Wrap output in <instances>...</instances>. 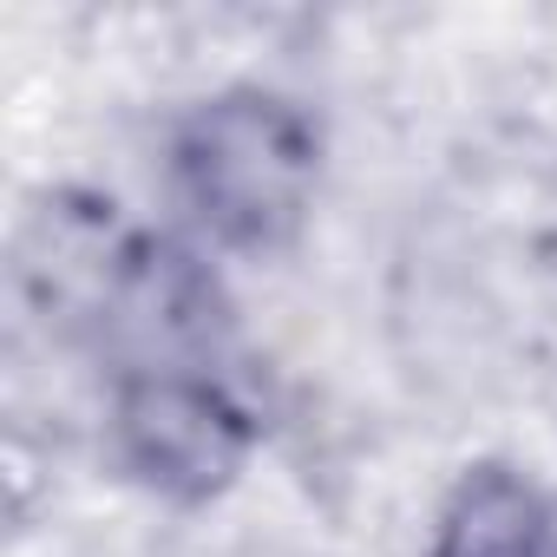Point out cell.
<instances>
[{
	"mask_svg": "<svg viewBox=\"0 0 557 557\" xmlns=\"http://www.w3.org/2000/svg\"><path fill=\"white\" fill-rule=\"evenodd\" d=\"M177 236L216 262L289 256L329 190V125L302 92L230 79L171 112L158 145Z\"/></svg>",
	"mask_w": 557,
	"mask_h": 557,
	"instance_id": "obj_1",
	"label": "cell"
},
{
	"mask_svg": "<svg viewBox=\"0 0 557 557\" xmlns=\"http://www.w3.org/2000/svg\"><path fill=\"white\" fill-rule=\"evenodd\" d=\"M99 446L138 498L164 511H210L249 479L262 453V407L223 361L112 368Z\"/></svg>",
	"mask_w": 557,
	"mask_h": 557,
	"instance_id": "obj_2",
	"label": "cell"
},
{
	"mask_svg": "<svg viewBox=\"0 0 557 557\" xmlns=\"http://www.w3.org/2000/svg\"><path fill=\"white\" fill-rule=\"evenodd\" d=\"M426 557H557V492L505 459H466L426 518Z\"/></svg>",
	"mask_w": 557,
	"mask_h": 557,
	"instance_id": "obj_3",
	"label": "cell"
}]
</instances>
